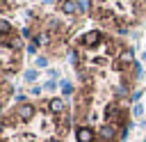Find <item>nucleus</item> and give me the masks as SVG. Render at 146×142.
<instances>
[{
    "label": "nucleus",
    "mask_w": 146,
    "mask_h": 142,
    "mask_svg": "<svg viewBox=\"0 0 146 142\" xmlns=\"http://www.w3.org/2000/svg\"><path fill=\"white\" fill-rule=\"evenodd\" d=\"M34 112H36V108H34L32 103H21V105H16V110H14L16 119H21V121H30V119L34 117Z\"/></svg>",
    "instance_id": "f257e3e1"
},
{
    "label": "nucleus",
    "mask_w": 146,
    "mask_h": 142,
    "mask_svg": "<svg viewBox=\"0 0 146 142\" xmlns=\"http://www.w3.org/2000/svg\"><path fill=\"white\" fill-rule=\"evenodd\" d=\"M100 41H103V34H100L98 30L84 32V34L80 37V44H84V46H96V44H100Z\"/></svg>",
    "instance_id": "f03ea898"
},
{
    "label": "nucleus",
    "mask_w": 146,
    "mask_h": 142,
    "mask_svg": "<svg viewBox=\"0 0 146 142\" xmlns=\"http://www.w3.org/2000/svg\"><path fill=\"white\" fill-rule=\"evenodd\" d=\"M75 137H78V142H94V131L89 126H80L75 131Z\"/></svg>",
    "instance_id": "7ed1b4c3"
},
{
    "label": "nucleus",
    "mask_w": 146,
    "mask_h": 142,
    "mask_svg": "<svg viewBox=\"0 0 146 142\" xmlns=\"http://www.w3.org/2000/svg\"><path fill=\"white\" fill-rule=\"evenodd\" d=\"M78 9H80V5H78L75 0H62V11H64V14L71 16V14H75Z\"/></svg>",
    "instance_id": "20e7f679"
},
{
    "label": "nucleus",
    "mask_w": 146,
    "mask_h": 142,
    "mask_svg": "<svg viewBox=\"0 0 146 142\" xmlns=\"http://www.w3.org/2000/svg\"><path fill=\"white\" fill-rule=\"evenodd\" d=\"M100 135H103V140H112V137L116 135V126H114V124L103 126V128H100Z\"/></svg>",
    "instance_id": "39448f33"
},
{
    "label": "nucleus",
    "mask_w": 146,
    "mask_h": 142,
    "mask_svg": "<svg viewBox=\"0 0 146 142\" xmlns=\"http://www.w3.org/2000/svg\"><path fill=\"white\" fill-rule=\"evenodd\" d=\"M48 105H50V110H52V112H55V115H62V112H64V108H66V105H64V101H62V98H52V101H50V103H48Z\"/></svg>",
    "instance_id": "423d86ee"
},
{
    "label": "nucleus",
    "mask_w": 146,
    "mask_h": 142,
    "mask_svg": "<svg viewBox=\"0 0 146 142\" xmlns=\"http://www.w3.org/2000/svg\"><path fill=\"white\" fill-rule=\"evenodd\" d=\"M116 94H119V96H128V87H125V85H119V87H116Z\"/></svg>",
    "instance_id": "0eeeda50"
},
{
    "label": "nucleus",
    "mask_w": 146,
    "mask_h": 142,
    "mask_svg": "<svg viewBox=\"0 0 146 142\" xmlns=\"http://www.w3.org/2000/svg\"><path fill=\"white\" fill-rule=\"evenodd\" d=\"M62 87H64V94H73V85L71 82H64Z\"/></svg>",
    "instance_id": "6e6552de"
},
{
    "label": "nucleus",
    "mask_w": 146,
    "mask_h": 142,
    "mask_svg": "<svg viewBox=\"0 0 146 142\" xmlns=\"http://www.w3.org/2000/svg\"><path fill=\"white\" fill-rule=\"evenodd\" d=\"M25 78H27V80H34V78H36V73H34V71H27V73H25Z\"/></svg>",
    "instance_id": "1a4fd4ad"
}]
</instances>
